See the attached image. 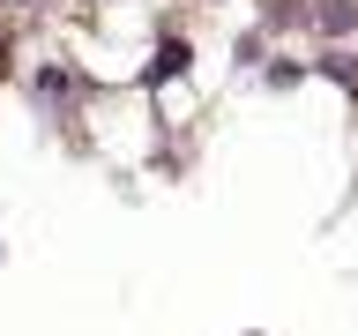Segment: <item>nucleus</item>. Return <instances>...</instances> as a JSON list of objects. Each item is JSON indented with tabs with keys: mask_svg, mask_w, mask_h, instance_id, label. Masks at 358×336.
<instances>
[{
	"mask_svg": "<svg viewBox=\"0 0 358 336\" xmlns=\"http://www.w3.org/2000/svg\"><path fill=\"white\" fill-rule=\"evenodd\" d=\"M313 22H321V30H351L358 8H351V0H321V8H313Z\"/></svg>",
	"mask_w": 358,
	"mask_h": 336,
	"instance_id": "obj_1",
	"label": "nucleus"
}]
</instances>
